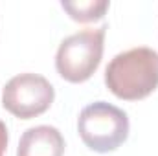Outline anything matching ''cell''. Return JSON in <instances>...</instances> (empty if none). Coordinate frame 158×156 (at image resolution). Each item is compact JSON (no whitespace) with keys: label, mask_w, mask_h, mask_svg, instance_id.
<instances>
[{"label":"cell","mask_w":158,"mask_h":156,"mask_svg":"<svg viewBox=\"0 0 158 156\" xmlns=\"http://www.w3.org/2000/svg\"><path fill=\"white\" fill-rule=\"evenodd\" d=\"M105 84L125 101L147 97L158 88V51L138 46L114 55L105 70Z\"/></svg>","instance_id":"cell-1"},{"label":"cell","mask_w":158,"mask_h":156,"mask_svg":"<svg viewBox=\"0 0 158 156\" xmlns=\"http://www.w3.org/2000/svg\"><path fill=\"white\" fill-rule=\"evenodd\" d=\"M105 33L107 24L99 28H85L63 40L55 55L59 76L70 83H83L92 77L103 57Z\"/></svg>","instance_id":"cell-2"},{"label":"cell","mask_w":158,"mask_h":156,"mask_svg":"<svg viewBox=\"0 0 158 156\" xmlns=\"http://www.w3.org/2000/svg\"><path fill=\"white\" fill-rule=\"evenodd\" d=\"M77 130L88 149L112 153L129 138V117L121 109L107 101H94L81 110Z\"/></svg>","instance_id":"cell-3"},{"label":"cell","mask_w":158,"mask_h":156,"mask_svg":"<svg viewBox=\"0 0 158 156\" xmlns=\"http://www.w3.org/2000/svg\"><path fill=\"white\" fill-rule=\"evenodd\" d=\"M55 97L52 83L39 74H19L11 77L2 92V105L20 119H31L44 114Z\"/></svg>","instance_id":"cell-4"},{"label":"cell","mask_w":158,"mask_h":156,"mask_svg":"<svg viewBox=\"0 0 158 156\" xmlns=\"http://www.w3.org/2000/svg\"><path fill=\"white\" fill-rule=\"evenodd\" d=\"M64 138L52 125H37L28 129L19 142L17 156H63Z\"/></svg>","instance_id":"cell-5"},{"label":"cell","mask_w":158,"mask_h":156,"mask_svg":"<svg viewBox=\"0 0 158 156\" xmlns=\"http://www.w3.org/2000/svg\"><path fill=\"white\" fill-rule=\"evenodd\" d=\"M63 9L77 22H94L99 20L109 9V0H79V2H61Z\"/></svg>","instance_id":"cell-6"},{"label":"cell","mask_w":158,"mask_h":156,"mask_svg":"<svg viewBox=\"0 0 158 156\" xmlns=\"http://www.w3.org/2000/svg\"><path fill=\"white\" fill-rule=\"evenodd\" d=\"M7 140H9V134H7V127L4 121H0V156H4L6 153V147H7Z\"/></svg>","instance_id":"cell-7"}]
</instances>
